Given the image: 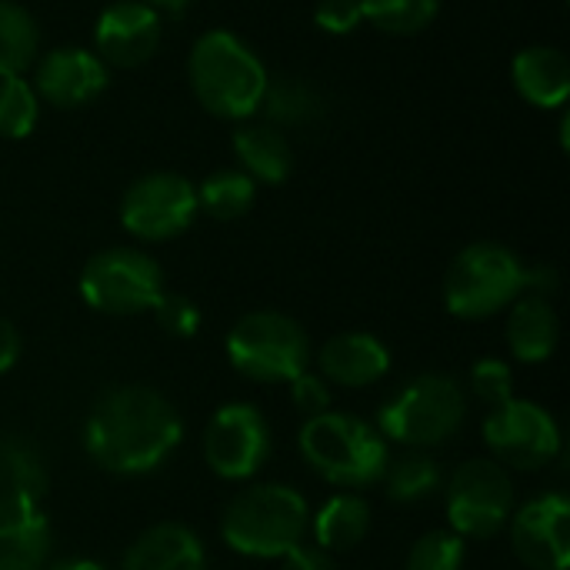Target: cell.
<instances>
[{
    "instance_id": "obj_1",
    "label": "cell",
    "mask_w": 570,
    "mask_h": 570,
    "mask_svg": "<svg viewBox=\"0 0 570 570\" xmlns=\"http://www.w3.org/2000/svg\"><path fill=\"white\" fill-rule=\"evenodd\" d=\"M184 441L180 411L147 384H120L104 391L83 421V451L117 478L157 471Z\"/></svg>"
},
{
    "instance_id": "obj_2",
    "label": "cell",
    "mask_w": 570,
    "mask_h": 570,
    "mask_svg": "<svg viewBox=\"0 0 570 570\" xmlns=\"http://www.w3.org/2000/svg\"><path fill=\"white\" fill-rule=\"evenodd\" d=\"M187 77L204 110L227 120H244L261 110L271 80L264 60L230 30H207L197 37L187 60Z\"/></svg>"
},
{
    "instance_id": "obj_3",
    "label": "cell",
    "mask_w": 570,
    "mask_h": 570,
    "mask_svg": "<svg viewBox=\"0 0 570 570\" xmlns=\"http://www.w3.org/2000/svg\"><path fill=\"white\" fill-rule=\"evenodd\" d=\"M297 448L317 478L347 491L384 481V471L391 464V444L381 438V431L341 411L307 417L297 434Z\"/></svg>"
},
{
    "instance_id": "obj_4",
    "label": "cell",
    "mask_w": 570,
    "mask_h": 570,
    "mask_svg": "<svg viewBox=\"0 0 570 570\" xmlns=\"http://www.w3.org/2000/svg\"><path fill=\"white\" fill-rule=\"evenodd\" d=\"M311 508L291 484H254L230 498L220 518V538L234 554L277 561L304 544Z\"/></svg>"
},
{
    "instance_id": "obj_5",
    "label": "cell",
    "mask_w": 570,
    "mask_h": 570,
    "mask_svg": "<svg viewBox=\"0 0 570 570\" xmlns=\"http://www.w3.org/2000/svg\"><path fill=\"white\" fill-rule=\"evenodd\" d=\"M468 417L464 387L451 374H421L397 387L377 411L381 438L411 451L451 441Z\"/></svg>"
},
{
    "instance_id": "obj_6",
    "label": "cell",
    "mask_w": 570,
    "mask_h": 570,
    "mask_svg": "<svg viewBox=\"0 0 570 570\" xmlns=\"http://www.w3.org/2000/svg\"><path fill=\"white\" fill-rule=\"evenodd\" d=\"M528 264L504 244H468L444 274V304L461 321H484L524 294Z\"/></svg>"
},
{
    "instance_id": "obj_7",
    "label": "cell",
    "mask_w": 570,
    "mask_h": 570,
    "mask_svg": "<svg viewBox=\"0 0 570 570\" xmlns=\"http://www.w3.org/2000/svg\"><path fill=\"white\" fill-rule=\"evenodd\" d=\"M230 367L257 384H287L311 364L304 327L277 311H250L227 334Z\"/></svg>"
},
{
    "instance_id": "obj_8",
    "label": "cell",
    "mask_w": 570,
    "mask_h": 570,
    "mask_svg": "<svg viewBox=\"0 0 570 570\" xmlns=\"http://www.w3.org/2000/svg\"><path fill=\"white\" fill-rule=\"evenodd\" d=\"M164 294L160 264L137 247H107L80 271V297L90 311L130 317L154 311Z\"/></svg>"
},
{
    "instance_id": "obj_9",
    "label": "cell",
    "mask_w": 570,
    "mask_h": 570,
    "mask_svg": "<svg viewBox=\"0 0 570 570\" xmlns=\"http://www.w3.org/2000/svg\"><path fill=\"white\" fill-rule=\"evenodd\" d=\"M448 524L464 541H488L501 534L514 514V481L494 458L464 461L444 491Z\"/></svg>"
},
{
    "instance_id": "obj_10",
    "label": "cell",
    "mask_w": 570,
    "mask_h": 570,
    "mask_svg": "<svg viewBox=\"0 0 570 570\" xmlns=\"http://www.w3.org/2000/svg\"><path fill=\"white\" fill-rule=\"evenodd\" d=\"M484 444L498 464L514 471H544L564 448L554 414L528 397H511L488 411Z\"/></svg>"
},
{
    "instance_id": "obj_11",
    "label": "cell",
    "mask_w": 570,
    "mask_h": 570,
    "mask_svg": "<svg viewBox=\"0 0 570 570\" xmlns=\"http://www.w3.org/2000/svg\"><path fill=\"white\" fill-rule=\"evenodd\" d=\"M197 187L174 170H154L137 177L120 200V224L127 234L147 244L184 234L197 217Z\"/></svg>"
},
{
    "instance_id": "obj_12",
    "label": "cell",
    "mask_w": 570,
    "mask_h": 570,
    "mask_svg": "<svg viewBox=\"0 0 570 570\" xmlns=\"http://www.w3.org/2000/svg\"><path fill=\"white\" fill-rule=\"evenodd\" d=\"M271 424L267 417L247 404L234 401L214 411L204 428V464L220 481H247L271 458Z\"/></svg>"
},
{
    "instance_id": "obj_13",
    "label": "cell",
    "mask_w": 570,
    "mask_h": 570,
    "mask_svg": "<svg viewBox=\"0 0 570 570\" xmlns=\"http://www.w3.org/2000/svg\"><path fill=\"white\" fill-rule=\"evenodd\" d=\"M511 548L531 570L570 568V501L561 491L538 494L511 514Z\"/></svg>"
},
{
    "instance_id": "obj_14",
    "label": "cell",
    "mask_w": 570,
    "mask_h": 570,
    "mask_svg": "<svg viewBox=\"0 0 570 570\" xmlns=\"http://www.w3.org/2000/svg\"><path fill=\"white\" fill-rule=\"evenodd\" d=\"M97 57L107 67H140L160 47V13L144 0H117L97 17Z\"/></svg>"
},
{
    "instance_id": "obj_15",
    "label": "cell",
    "mask_w": 570,
    "mask_h": 570,
    "mask_svg": "<svg viewBox=\"0 0 570 570\" xmlns=\"http://www.w3.org/2000/svg\"><path fill=\"white\" fill-rule=\"evenodd\" d=\"M107 63L87 47H53L37 60L33 90L53 107H83L107 87Z\"/></svg>"
},
{
    "instance_id": "obj_16",
    "label": "cell",
    "mask_w": 570,
    "mask_h": 570,
    "mask_svg": "<svg viewBox=\"0 0 570 570\" xmlns=\"http://www.w3.org/2000/svg\"><path fill=\"white\" fill-rule=\"evenodd\" d=\"M50 541L53 534L40 501L0 494V570H43Z\"/></svg>"
},
{
    "instance_id": "obj_17",
    "label": "cell",
    "mask_w": 570,
    "mask_h": 570,
    "mask_svg": "<svg viewBox=\"0 0 570 570\" xmlns=\"http://www.w3.org/2000/svg\"><path fill=\"white\" fill-rule=\"evenodd\" d=\"M391 371V351L367 331H344L317 351V374L337 387H371Z\"/></svg>"
},
{
    "instance_id": "obj_18",
    "label": "cell",
    "mask_w": 570,
    "mask_h": 570,
    "mask_svg": "<svg viewBox=\"0 0 570 570\" xmlns=\"http://www.w3.org/2000/svg\"><path fill=\"white\" fill-rule=\"evenodd\" d=\"M120 570H207V551L187 524L164 521L127 548Z\"/></svg>"
},
{
    "instance_id": "obj_19",
    "label": "cell",
    "mask_w": 570,
    "mask_h": 570,
    "mask_svg": "<svg viewBox=\"0 0 570 570\" xmlns=\"http://www.w3.org/2000/svg\"><path fill=\"white\" fill-rule=\"evenodd\" d=\"M504 337H508L511 357H518L521 364L551 361L554 351H558V337H561V321H558V311H554L551 297L521 294L508 307Z\"/></svg>"
},
{
    "instance_id": "obj_20",
    "label": "cell",
    "mask_w": 570,
    "mask_h": 570,
    "mask_svg": "<svg viewBox=\"0 0 570 570\" xmlns=\"http://www.w3.org/2000/svg\"><path fill=\"white\" fill-rule=\"evenodd\" d=\"M511 77L518 94L541 110H558L568 104L570 60L558 47H544V43L524 47L511 63Z\"/></svg>"
},
{
    "instance_id": "obj_21",
    "label": "cell",
    "mask_w": 570,
    "mask_h": 570,
    "mask_svg": "<svg viewBox=\"0 0 570 570\" xmlns=\"http://www.w3.org/2000/svg\"><path fill=\"white\" fill-rule=\"evenodd\" d=\"M234 154L254 184H284L294 170V150L274 124H240L234 130Z\"/></svg>"
},
{
    "instance_id": "obj_22",
    "label": "cell",
    "mask_w": 570,
    "mask_h": 570,
    "mask_svg": "<svg viewBox=\"0 0 570 570\" xmlns=\"http://www.w3.org/2000/svg\"><path fill=\"white\" fill-rule=\"evenodd\" d=\"M307 531L314 534V544L327 554L354 551L371 531V508L357 494H334L321 504L317 514H311Z\"/></svg>"
},
{
    "instance_id": "obj_23",
    "label": "cell",
    "mask_w": 570,
    "mask_h": 570,
    "mask_svg": "<svg viewBox=\"0 0 570 570\" xmlns=\"http://www.w3.org/2000/svg\"><path fill=\"white\" fill-rule=\"evenodd\" d=\"M261 110L277 127H307V124H314L324 114V97L307 80L281 77V80H267Z\"/></svg>"
},
{
    "instance_id": "obj_24",
    "label": "cell",
    "mask_w": 570,
    "mask_h": 570,
    "mask_svg": "<svg viewBox=\"0 0 570 570\" xmlns=\"http://www.w3.org/2000/svg\"><path fill=\"white\" fill-rule=\"evenodd\" d=\"M37 23L10 0H0V77H23L37 63Z\"/></svg>"
},
{
    "instance_id": "obj_25",
    "label": "cell",
    "mask_w": 570,
    "mask_h": 570,
    "mask_svg": "<svg viewBox=\"0 0 570 570\" xmlns=\"http://www.w3.org/2000/svg\"><path fill=\"white\" fill-rule=\"evenodd\" d=\"M384 484H387V498L397 504H421L428 498H434L444 484L441 464L424 454V451H407L397 461L387 464L384 471Z\"/></svg>"
},
{
    "instance_id": "obj_26",
    "label": "cell",
    "mask_w": 570,
    "mask_h": 570,
    "mask_svg": "<svg viewBox=\"0 0 570 570\" xmlns=\"http://www.w3.org/2000/svg\"><path fill=\"white\" fill-rule=\"evenodd\" d=\"M47 491V468L40 451L23 438H0V494H23L40 501Z\"/></svg>"
},
{
    "instance_id": "obj_27",
    "label": "cell",
    "mask_w": 570,
    "mask_h": 570,
    "mask_svg": "<svg viewBox=\"0 0 570 570\" xmlns=\"http://www.w3.org/2000/svg\"><path fill=\"white\" fill-rule=\"evenodd\" d=\"M257 184L244 170H214L197 187V207L214 220H237L254 207Z\"/></svg>"
},
{
    "instance_id": "obj_28",
    "label": "cell",
    "mask_w": 570,
    "mask_h": 570,
    "mask_svg": "<svg viewBox=\"0 0 570 570\" xmlns=\"http://www.w3.org/2000/svg\"><path fill=\"white\" fill-rule=\"evenodd\" d=\"M40 120V97L27 77H0V137L23 140Z\"/></svg>"
},
{
    "instance_id": "obj_29",
    "label": "cell",
    "mask_w": 570,
    "mask_h": 570,
    "mask_svg": "<svg viewBox=\"0 0 570 570\" xmlns=\"http://www.w3.org/2000/svg\"><path fill=\"white\" fill-rule=\"evenodd\" d=\"M441 10V0H361L364 20L384 33H421Z\"/></svg>"
},
{
    "instance_id": "obj_30",
    "label": "cell",
    "mask_w": 570,
    "mask_h": 570,
    "mask_svg": "<svg viewBox=\"0 0 570 570\" xmlns=\"http://www.w3.org/2000/svg\"><path fill=\"white\" fill-rule=\"evenodd\" d=\"M464 558H468L464 538H458L454 531H431L411 548L407 570H461Z\"/></svg>"
},
{
    "instance_id": "obj_31",
    "label": "cell",
    "mask_w": 570,
    "mask_h": 570,
    "mask_svg": "<svg viewBox=\"0 0 570 570\" xmlns=\"http://www.w3.org/2000/svg\"><path fill=\"white\" fill-rule=\"evenodd\" d=\"M468 387L491 411V407H498V404L514 397V371L501 357H481L471 367V374H468Z\"/></svg>"
},
{
    "instance_id": "obj_32",
    "label": "cell",
    "mask_w": 570,
    "mask_h": 570,
    "mask_svg": "<svg viewBox=\"0 0 570 570\" xmlns=\"http://www.w3.org/2000/svg\"><path fill=\"white\" fill-rule=\"evenodd\" d=\"M154 321H157V327L167 334V337H177V341H187V337H194L197 331H200V307L190 301V297H184V294H160V301L154 304Z\"/></svg>"
},
{
    "instance_id": "obj_33",
    "label": "cell",
    "mask_w": 570,
    "mask_h": 570,
    "mask_svg": "<svg viewBox=\"0 0 570 570\" xmlns=\"http://www.w3.org/2000/svg\"><path fill=\"white\" fill-rule=\"evenodd\" d=\"M291 384V404L304 414V417H317L324 411H331V384L317 374V371H301Z\"/></svg>"
},
{
    "instance_id": "obj_34",
    "label": "cell",
    "mask_w": 570,
    "mask_h": 570,
    "mask_svg": "<svg viewBox=\"0 0 570 570\" xmlns=\"http://www.w3.org/2000/svg\"><path fill=\"white\" fill-rule=\"evenodd\" d=\"M314 20L324 33H351L364 20L361 0H321L314 7Z\"/></svg>"
},
{
    "instance_id": "obj_35",
    "label": "cell",
    "mask_w": 570,
    "mask_h": 570,
    "mask_svg": "<svg viewBox=\"0 0 570 570\" xmlns=\"http://www.w3.org/2000/svg\"><path fill=\"white\" fill-rule=\"evenodd\" d=\"M281 570H337L334 558L317 544H297L281 558Z\"/></svg>"
},
{
    "instance_id": "obj_36",
    "label": "cell",
    "mask_w": 570,
    "mask_h": 570,
    "mask_svg": "<svg viewBox=\"0 0 570 570\" xmlns=\"http://www.w3.org/2000/svg\"><path fill=\"white\" fill-rule=\"evenodd\" d=\"M17 357H20V334L7 317H0V374H7L17 364Z\"/></svg>"
},
{
    "instance_id": "obj_37",
    "label": "cell",
    "mask_w": 570,
    "mask_h": 570,
    "mask_svg": "<svg viewBox=\"0 0 570 570\" xmlns=\"http://www.w3.org/2000/svg\"><path fill=\"white\" fill-rule=\"evenodd\" d=\"M47 570H107L100 561H90V558H70V561H60Z\"/></svg>"
},
{
    "instance_id": "obj_38",
    "label": "cell",
    "mask_w": 570,
    "mask_h": 570,
    "mask_svg": "<svg viewBox=\"0 0 570 570\" xmlns=\"http://www.w3.org/2000/svg\"><path fill=\"white\" fill-rule=\"evenodd\" d=\"M147 7H154V10H170V13H177V10H184L190 0H144Z\"/></svg>"
}]
</instances>
